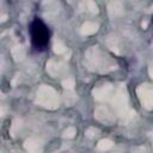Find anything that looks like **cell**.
<instances>
[{
	"label": "cell",
	"instance_id": "6da1fadb",
	"mask_svg": "<svg viewBox=\"0 0 153 153\" xmlns=\"http://www.w3.org/2000/svg\"><path fill=\"white\" fill-rule=\"evenodd\" d=\"M31 44L37 51H44L49 47L50 42V30L41 18H35L29 26Z\"/></svg>",
	"mask_w": 153,
	"mask_h": 153
},
{
	"label": "cell",
	"instance_id": "7a4b0ae2",
	"mask_svg": "<svg viewBox=\"0 0 153 153\" xmlns=\"http://www.w3.org/2000/svg\"><path fill=\"white\" fill-rule=\"evenodd\" d=\"M152 23H153V17H152Z\"/></svg>",
	"mask_w": 153,
	"mask_h": 153
}]
</instances>
